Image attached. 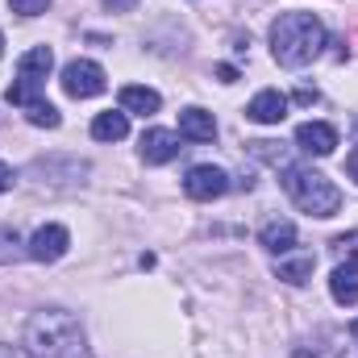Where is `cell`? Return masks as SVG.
Instances as JSON below:
<instances>
[{"label": "cell", "instance_id": "obj_22", "mask_svg": "<svg viewBox=\"0 0 358 358\" xmlns=\"http://www.w3.org/2000/svg\"><path fill=\"white\" fill-rule=\"evenodd\" d=\"M8 187H13V167L0 163V192H8Z\"/></svg>", "mask_w": 358, "mask_h": 358}, {"label": "cell", "instance_id": "obj_6", "mask_svg": "<svg viewBox=\"0 0 358 358\" xmlns=\"http://www.w3.org/2000/svg\"><path fill=\"white\" fill-rule=\"evenodd\" d=\"M183 192L192 196V200H217V196H225L229 192V176L221 171V167H192L187 179H183Z\"/></svg>", "mask_w": 358, "mask_h": 358}, {"label": "cell", "instance_id": "obj_7", "mask_svg": "<svg viewBox=\"0 0 358 358\" xmlns=\"http://www.w3.org/2000/svg\"><path fill=\"white\" fill-rule=\"evenodd\" d=\"M296 146H300L304 155L325 159V155H334V146H338V129L325 125V121H304V125L296 129Z\"/></svg>", "mask_w": 358, "mask_h": 358}, {"label": "cell", "instance_id": "obj_3", "mask_svg": "<svg viewBox=\"0 0 358 358\" xmlns=\"http://www.w3.org/2000/svg\"><path fill=\"white\" fill-rule=\"evenodd\" d=\"M283 192L308 217H334L342 208L338 183L329 176H321V171H313V167H283Z\"/></svg>", "mask_w": 358, "mask_h": 358}, {"label": "cell", "instance_id": "obj_1", "mask_svg": "<svg viewBox=\"0 0 358 358\" xmlns=\"http://www.w3.org/2000/svg\"><path fill=\"white\" fill-rule=\"evenodd\" d=\"M25 350L29 358H92L88 338L67 308H38L25 321Z\"/></svg>", "mask_w": 358, "mask_h": 358}, {"label": "cell", "instance_id": "obj_9", "mask_svg": "<svg viewBox=\"0 0 358 358\" xmlns=\"http://www.w3.org/2000/svg\"><path fill=\"white\" fill-rule=\"evenodd\" d=\"M329 296L338 304H358V259H338L329 271Z\"/></svg>", "mask_w": 358, "mask_h": 358}, {"label": "cell", "instance_id": "obj_25", "mask_svg": "<svg viewBox=\"0 0 358 358\" xmlns=\"http://www.w3.org/2000/svg\"><path fill=\"white\" fill-rule=\"evenodd\" d=\"M296 100H300V104H313V100H317V92H313V88H300V92H296Z\"/></svg>", "mask_w": 358, "mask_h": 358}, {"label": "cell", "instance_id": "obj_12", "mask_svg": "<svg viewBox=\"0 0 358 358\" xmlns=\"http://www.w3.org/2000/svg\"><path fill=\"white\" fill-rule=\"evenodd\" d=\"M163 104V96L155 88H142V84H129L121 88V113H138V117H155Z\"/></svg>", "mask_w": 358, "mask_h": 358}, {"label": "cell", "instance_id": "obj_8", "mask_svg": "<svg viewBox=\"0 0 358 358\" xmlns=\"http://www.w3.org/2000/svg\"><path fill=\"white\" fill-rule=\"evenodd\" d=\"M179 150V138L171 134V129H146L142 134V159L150 163V167H163V163H171Z\"/></svg>", "mask_w": 358, "mask_h": 358}, {"label": "cell", "instance_id": "obj_30", "mask_svg": "<svg viewBox=\"0 0 358 358\" xmlns=\"http://www.w3.org/2000/svg\"><path fill=\"white\" fill-rule=\"evenodd\" d=\"M355 342H358V338H355ZM346 358H358V350H350V355H346Z\"/></svg>", "mask_w": 358, "mask_h": 358}, {"label": "cell", "instance_id": "obj_26", "mask_svg": "<svg viewBox=\"0 0 358 358\" xmlns=\"http://www.w3.org/2000/svg\"><path fill=\"white\" fill-rule=\"evenodd\" d=\"M346 171H350V179H355V183H358V150H355V155H350V159H346Z\"/></svg>", "mask_w": 358, "mask_h": 358}, {"label": "cell", "instance_id": "obj_16", "mask_svg": "<svg viewBox=\"0 0 358 358\" xmlns=\"http://www.w3.org/2000/svg\"><path fill=\"white\" fill-rule=\"evenodd\" d=\"M313 263H317V259H313L308 250H304V255H292V250H287V255H279V279L304 283V279L313 275Z\"/></svg>", "mask_w": 358, "mask_h": 358}, {"label": "cell", "instance_id": "obj_23", "mask_svg": "<svg viewBox=\"0 0 358 358\" xmlns=\"http://www.w3.org/2000/svg\"><path fill=\"white\" fill-rule=\"evenodd\" d=\"M217 76H221V84H234V80H238V71H234V67H217Z\"/></svg>", "mask_w": 358, "mask_h": 358}, {"label": "cell", "instance_id": "obj_27", "mask_svg": "<svg viewBox=\"0 0 358 358\" xmlns=\"http://www.w3.org/2000/svg\"><path fill=\"white\" fill-rule=\"evenodd\" d=\"M104 4H117V8H134V0H104Z\"/></svg>", "mask_w": 358, "mask_h": 358}, {"label": "cell", "instance_id": "obj_21", "mask_svg": "<svg viewBox=\"0 0 358 358\" xmlns=\"http://www.w3.org/2000/svg\"><path fill=\"white\" fill-rule=\"evenodd\" d=\"M334 250H338V259H358V229H355V234L334 238Z\"/></svg>", "mask_w": 358, "mask_h": 358}, {"label": "cell", "instance_id": "obj_4", "mask_svg": "<svg viewBox=\"0 0 358 358\" xmlns=\"http://www.w3.org/2000/svg\"><path fill=\"white\" fill-rule=\"evenodd\" d=\"M104 67L100 63H92V59H76V63H67L63 67V92L67 96H76V100H88V96H100L104 92Z\"/></svg>", "mask_w": 358, "mask_h": 358}, {"label": "cell", "instance_id": "obj_2", "mask_svg": "<svg viewBox=\"0 0 358 358\" xmlns=\"http://www.w3.org/2000/svg\"><path fill=\"white\" fill-rule=\"evenodd\" d=\"M325 46V25L313 13H283L271 25V55L279 67H308Z\"/></svg>", "mask_w": 358, "mask_h": 358}, {"label": "cell", "instance_id": "obj_29", "mask_svg": "<svg viewBox=\"0 0 358 358\" xmlns=\"http://www.w3.org/2000/svg\"><path fill=\"white\" fill-rule=\"evenodd\" d=\"M350 334H355V338H358V321H355V325H350Z\"/></svg>", "mask_w": 358, "mask_h": 358}, {"label": "cell", "instance_id": "obj_5", "mask_svg": "<svg viewBox=\"0 0 358 358\" xmlns=\"http://www.w3.org/2000/svg\"><path fill=\"white\" fill-rule=\"evenodd\" d=\"M67 246H71V234H67L63 225H42V229H34V238L25 242V255H29L34 263H59V259L67 255Z\"/></svg>", "mask_w": 358, "mask_h": 358}, {"label": "cell", "instance_id": "obj_17", "mask_svg": "<svg viewBox=\"0 0 358 358\" xmlns=\"http://www.w3.org/2000/svg\"><path fill=\"white\" fill-rule=\"evenodd\" d=\"M38 100H42V80H29V76H17V80H13V88H8V104L29 108V104H38Z\"/></svg>", "mask_w": 358, "mask_h": 358}, {"label": "cell", "instance_id": "obj_13", "mask_svg": "<svg viewBox=\"0 0 358 358\" xmlns=\"http://www.w3.org/2000/svg\"><path fill=\"white\" fill-rule=\"evenodd\" d=\"M259 242L267 246L271 255H287V250H296V225L292 221H267Z\"/></svg>", "mask_w": 358, "mask_h": 358}, {"label": "cell", "instance_id": "obj_24", "mask_svg": "<svg viewBox=\"0 0 358 358\" xmlns=\"http://www.w3.org/2000/svg\"><path fill=\"white\" fill-rule=\"evenodd\" d=\"M0 358H29V350H13V346H0Z\"/></svg>", "mask_w": 358, "mask_h": 358}, {"label": "cell", "instance_id": "obj_15", "mask_svg": "<svg viewBox=\"0 0 358 358\" xmlns=\"http://www.w3.org/2000/svg\"><path fill=\"white\" fill-rule=\"evenodd\" d=\"M129 134V113H100L92 121V138L96 142H121Z\"/></svg>", "mask_w": 358, "mask_h": 358}, {"label": "cell", "instance_id": "obj_18", "mask_svg": "<svg viewBox=\"0 0 358 358\" xmlns=\"http://www.w3.org/2000/svg\"><path fill=\"white\" fill-rule=\"evenodd\" d=\"M25 117H29V125H38V129H59V108L50 104V100H38V104H29L25 108Z\"/></svg>", "mask_w": 358, "mask_h": 358}, {"label": "cell", "instance_id": "obj_11", "mask_svg": "<svg viewBox=\"0 0 358 358\" xmlns=\"http://www.w3.org/2000/svg\"><path fill=\"white\" fill-rule=\"evenodd\" d=\"M179 134H183L187 142H213V138H217V121H213V113H204V108H183V113H179Z\"/></svg>", "mask_w": 358, "mask_h": 358}, {"label": "cell", "instance_id": "obj_31", "mask_svg": "<svg viewBox=\"0 0 358 358\" xmlns=\"http://www.w3.org/2000/svg\"><path fill=\"white\" fill-rule=\"evenodd\" d=\"M0 55H4V34H0Z\"/></svg>", "mask_w": 358, "mask_h": 358}, {"label": "cell", "instance_id": "obj_14", "mask_svg": "<svg viewBox=\"0 0 358 358\" xmlns=\"http://www.w3.org/2000/svg\"><path fill=\"white\" fill-rule=\"evenodd\" d=\"M50 67H55V50H50V46H34V50H25V55H21V63H17V76L46 80V76H50Z\"/></svg>", "mask_w": 358, "mask_h": 358}, {"label": "cell", "instance_id": "obj_10", "mask_svg": "<svg viewBox=\"0 0 358 358\" xmlns=\"http://www.w3.org/2000/svg\"><path fill=\"white\" fill-rule=\"evenodd\" d=\"M246 117H250V121H259V125H279V121L287 117V96H283V92H275V88L259 92V96L250 100Z\"/></svg>", "mask_w": 358, "mask_h": 358}, {"label": "cell", "instance_id": "obj_19", "mask_svg": "<svg viewBox=\"0 0 358 358\" xmlns=\"http://www.w3.org/2000/svg\"><path fill=\"white\" fill-rule=\"evenodd\" d=\"M21 255H25V242L17 238V229H0V267L17 263Z\"/></svg>", "mask_w": 358, "mask_h": 358}, {"label": "cell", "instance_id": "obj_28", "mask_svg": "<svg viewBox=\"0 0 358 358\" xmlns=\"http://www.w3.org/2000/svg\"><path fill=\"white\" fill-rule=\"evenodd\" d=\"M292 358H321V355H313V350H296Z\"/></svg>", "mask_w": 358, "mask_h": 358}, {"label": "cell", "instance_id": "obj_20", "mask_svg": "<svg viewBox=\"0 0 358 358\" xmlns=\"http://www.w3.org/2000/svg\"><path fill=\"white\" fill-rule=\"evenodd\" d=\"M8 8H13V13H21V17H38V13H46V8H50V0H8Z\"/></svg>", "mask_w": 358, "mask_h": 358}]
</instances>
